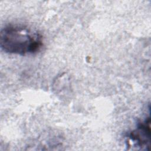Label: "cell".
<instances>
[{"mask_svg":"<svg viewBox=\"0 0 151 151\" xmlns=\"http://www.w3.org/2000/svg\"><path fill=\"white\" fill-rule=\"evenodd\" d=\"M42 35L37 30L20 24H9L2 28L0 47L5 52L27 55L38 52L42 47Z\"/></svg>","mask_w":151,"mask_h":151,"instance_id":"obj_1","label":"cell"},{"mask_svg":"<svg viewBox=\"0 0 151 151\" xmlns=\"http://www.w3.org/2000/svg\"><path fill=\"white\" fill-rule=\"evenodd\" d=\"M127 146L140 150H149L150 145V114L139 121L136 127L126 135Z\"/></svg>","mask_w":151,"mask_h":151,"instance_id":"obj_2","label":"cell"}]
</instances>
